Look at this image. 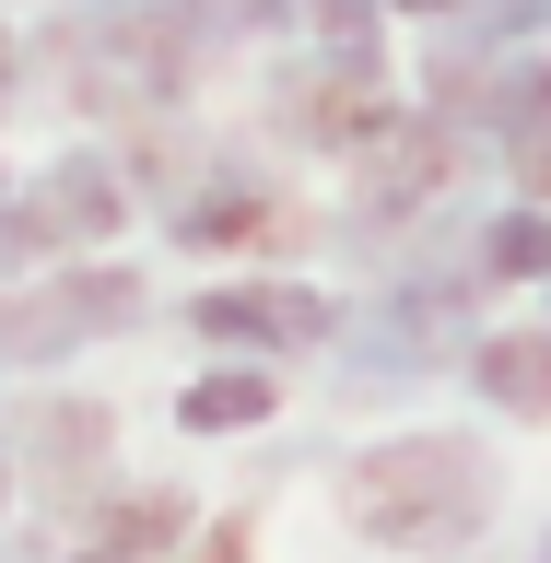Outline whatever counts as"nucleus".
Segmentation results:
<instances>
[{"label": "nucleus", "mask_w": 551, "mask_h": 563, "mask_svg": "<svg viewBox=\"0 0 551 563\" xmlns=\"http://www.w3.org/2000/svg\"><path fill=\"white\" fill-rule=\"evenodd\" d=\"M0 82H12V35H0Z\"/></svg>", "instance_id": "obj_4"}, {"label": "nucleus", "mask_w": 551, "mask_h": 563, "mask_svg": "<svg viewBox=\"0 0 551 563\" xmlns=\"http://www.w3.org/2000/svg\"><path fill=\"white\" fill-rule=\"evenodd\" d=\"M130 306H141L130 271L59 282V294H12V306H0V352H59V341H82V329H118Z\"/></svg>", "instance_id": "obj_1"}, {"label": "nucleus", "mask_w": 551, "mask_h": 563, "mask_svg": "<svg viewBox=\"0 0 551 563\" xmlns=\"http://www.w3.org/2000/svg\"><path fill=\"white\" fill-rule=\"evenodd\" d=\"M0 246H12V200H0Z\"/></svg>", "instance_id": "obj_5"}, {"label": "nucleus", "mask_w": 551, "mask_h": 563, "mask_svg": "<svg viewBox=\"0 0 551 563\" xmlns=\"http://www.w3.org/2000/svg\"><path fill=\"white\" fill-rule=\"evenodd\" d=\"M200 329H271V341H306L317 306H306V294H211Z\"/></svg>", "instance_id": "obj_2"}, {"label": "nucleus", "mask_w": 551, "mask_h": 563, "mask_svg": "<svg viewBox=\"0 0 551 563\" xmlns=\"http://www.w3.org/2000/svg\"><path fill=\"white\" fill-rule=\"evenodd\" d=\"M271 411V376H211V387H188V422H258Z\"/></svg>", "instance_id": "obj_3"}]
</instances>
